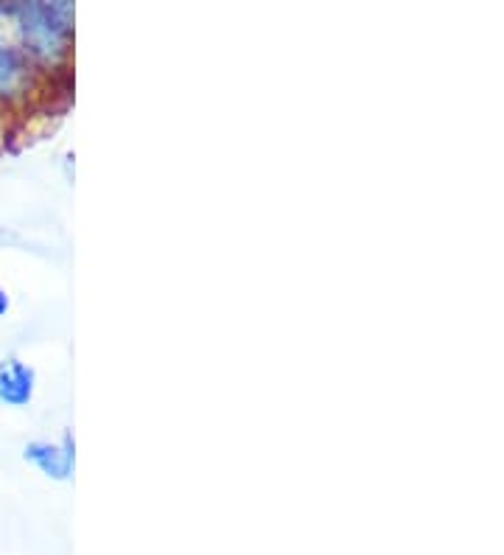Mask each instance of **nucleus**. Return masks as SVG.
<instances>
[{"mask_svg": "<svg viewBox=\"0 0 504 555\" xmlns=\"http://www.w3.org/2000/svg\"><path fill=\"white\" fill-rule=\"evenodd\" d=\"M12 40L42 74V79L70 70L76 35V3L70 0H17L7 23Z\"/></svg>", "mask_w": 504, "mask_h": 555, "instance_id": "nucleus-1", "label": "nucleus"}, {"mask_svg": "<svg viewBox=\"0 0 504 555\" xmlns=\"http://www.w3.org/2000/svg\"><path fill=\"white\" fill-rule=\"evenodd\" d=\"M46 79L31 65L23 48L12 40L7 28L0 26V113H14L26 107L40 93Z\"/></svg>", "mask_w": 504, "mask_h": 555, "instance_id": "nucleus-2", "label": "nucleus"}, {"mask_svg": "<svg viewBox=\"0 0 504 555\" xmlns=\"http://www.w3.org/2000/svg\"><path fill=\"white\" fill-rule=\"evenodd\" d=\"M23 461L34 466L42 477L54 482H67L76 468L74 429H65L60 440H28L23 447Z\"/></svg>", "mask_w": 504, "mask_h": 555, "instance_id": "nucleus-3", "label": "nucleus"}, {"mask_svg": "<svg viewBox=\"0 0 504 555\" xmlns=\"http://www.w3.org/2000/svg\"><path fill=\"white\" fill-rule=\"evenodd\" d=\"M37 396V371L21 357L0 359V406L26 410Z\"/></svg>", "mask_w": 504, "mask_h": 555, "instance_id": "nucleus-4", "label": "nucleus"}, {"mask_svg": "<svg viewBox=\"0 0 504 555\" xmlns=\"http://www.w3.org/2000/svg\"><path fill=\"white\" fill-rule=\"evenodd\" d=\"M9 312H12V295H9L7 286L0 284V320L7 318Z\"/></svg>", "mask_w": 504, "mask_h": 555, "instance_id": "nucleus-5", "label": "nucleus"}, {"mask_svg": "<svg viewBox=\"0 0 504 555\" xmlns=\"http://www.w3.org/2000/svg\"><path fill=\"white\" fill-rule=\"evenodd\" d=\"M14 3H17V0H0V23L12 21Z\"/></svg>", "mask_w": 504, "mask_h": 555, "instance_id": "nucleus-6", "label": "nucleus"}, {"mask_svg": "<svg viewBox=\"0 0 504 555\" xmlns=\"http://www.w3.org/2000/svg\"><path fill=\"white\" fill-rule=\"evenodd\" d=\"M12 242H17V236H14L9 228H3V224H0V247H3V244H12Z\"/></svg>", "mask_w": 504, "mask_h": 555, "instance_id": "nucleus-7", "label": "nucleus"}]
</instances>
